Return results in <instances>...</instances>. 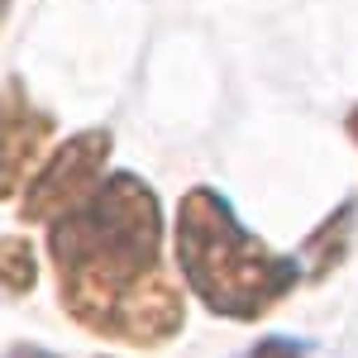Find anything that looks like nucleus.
Listing matches in <instances>:
<instances>
[{
	"instance_id": "nucleus-1",
	"label": "nucleus",
	"mask_w": 358,
	"mask_h": 358,
	"mask_svg": "<svg viewBox=\"0 0 358 358\" xmlns=\"http://www.w3.org/2000/svg\"><path fill=\"white\" fill-rule=\"evenodd\" d=\"M163 206L138 172H110L48 220V253L62 282V310L91 334L138 349L167 344L187 306L158 268Z\"/></svg>"
},
{
	"instance_id": "nucleus-2",
	"label": "nucleus",
	"mask_w": 358,
	"mask_h": 358,
	"mask_svg": "<svg viewBox=\"0 0 358 358\" xmlns=\"http://www.w3.org/2000/svg\"><path fill=\"white\" fill-rule=\"evenodd\" d=\"M177 263L196 301L224 320H263L296 282V258L248 234L234 206L210 187H192L177 206Z\"/></svg>"
},
{
	"instance_id": "nucleus-3",
	"label": "nucleus",
	"mask_w": 358,
	"mask_h": 358,
	"mask_svg": "<svg viewBox=\"0 0 358 358\" xmlns=\"http://www.w3.org/2000/svg\"><path fill=\"white\" fill-rule=\"evenodd\" d=\"M110 148H115L110 129H86V134L67 138L53 158L34 172V182H29V192H24V220L29 224L57 220L62 210H72L101 182V172L110 163Z\"/></svg>"
},
{
	"instance_id": "nucleus-4",
	"label": "nucleus",
	"mask_w": 358,
	"mask_h": 358,
	"mask_svg": "<svg viewBox=\"0 0 358 358\" xmlns=\"http://www.w3.org/2000/svg\"><path fill=\"white\" fill-rule=\"evenodd\" d=\"M53 138V115L29 101L20 77L0 86V201L29 182V167L38 163L43 143Z\"/></svg>"
},
{
	"instance_id": "nucleus-5",
	"label": "nucleus",
	"mask_w": 358,
	"mask_h": 358,
	"mask_svg": "<svg viewBox=\"0 0 358 358\" xmlns=\"http://www.w3.org/2000/svg\"><path fill=\"white\" fill-rule=\"evenodd\" d=\"M354 215H358V201L349 196L344 206H334L330 215L301 239V253H296L301 282H325L344 263V248H349V234H354Z\"/></svg>"
},
{
	"instance_id": "nucleus-6",
	"label": "nucleus",
	"mask_w": 358,
	"mask_h": 358,
	"mask_svg": "<svg viewBox=\"0 0 358 358\" xmlns=\"http://www.w3.org/2000/svg\"><path fill=\"white\" fill-rule=\"evenodd\" d=\"M38 282V258H34V244L20 239V234H0V287L24 296Z\"/></svg>"
},
{
	"instance_id": "nucleus-7",
	"label": "nucleus",
	"mask_w": 358,
	"mask_h": 358,
	"mask_svg": "<svg viewBox=\"0 0 358 358\" xmlns=\"http://www.w3.org/2000/svg\"><path fill=\"white\" fill-rule=\"evenodd\" d=\"M306 354H310V344L306 339H292V334H263L248 349V358H306Z\"/></svg>"
},
{
	"instance_id": "nucleus-8",
	"label": "nucleus",
	"mask_w": 358,
	"mask_h": 358,
	"mask_svg": "<svg viewBox=\"0 0 358 358\" xmlns=\"http://www.w3.org/2000/svg\"><path fill=\"white\" fill-rule=\"evenodd\" d=\"M10 358H57V354H48V349H29V344H20Z\"/></svg>"
},
{
	"instance_id": "nucleus-9",
	"label": "nucleus",
	"mask_w": 358,
	"mask_h": 358,
	"mask_svg": "<svg viewBox=\"0 0 358 358\" xmlns=\"http://www.w3.org/2000/svg\"><path fill=\"white\" fill-rule=\"evenodd\" d=\"M344 129H349V138H354V143H358V106H354V110H349V115H344Z\"/></svg>"
},
{
	"instance_id": "nucleus-10",
	"label": "nucleus",
	"mask_w": 358,
	"mask_h": 358,
	"mask_svg": "<svg viewBox=\"0 0 358 358\" xmlns=\"http://www.w3.org/2000/svg\"><path fill=\"white\" fill-rule=\"evenodd\" d=\"M5 10H10V0H0V20H5Z\"/></svg>"
}]
</instances>
